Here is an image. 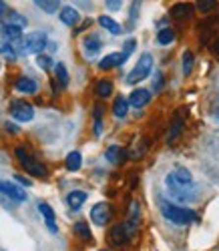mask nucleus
I'll use <instances>...</instances> for the list:
<instances>
[{
    "mask_svg": "<svg viewBox=\"0 0 219 251\" xmlns=\"http://www.w3.org/2000/svg\"><path fill=\"white\" fill-rule=\"evenodd\" d=\"M161 213L167 221L175 223V225H189L193 221H197V215L187 207H181V205H175V203H169V201H161Z\"/></svg>",
    "mask_w": 219,
    "mask_h": 251,
    "instance_id": "nucleus-1",
    "label": "nucleus"
},
{
    "mask_svg": "<svg viewBox=\"0 0 219 251\" xmlns=\"http://www.w3.org/2000/svg\"><path fill=\"white\" fill-rule=\"evenodd\" d=\"M49 45V38L45 32H30L27 34L25 38H20L16 40V43H12V47L20 52H25V54H38L40 50H45Z\"/></svg>",
    "mask_w": 219,
    "mask_h": 251,
    "instance_id": "nucleus-2",
    "label": "nucleus"
},
{
    "mask_svg": "<svg viewBox=\"0 0 219 251\" xmlns=\"http://www.w3.org/2000/svg\"><path fill=\"white\" fill-rule=\"evenodd\" d=\"M16 157H18V161H20V165L25 167V171L28 173V175H32V177H47L49 175V171H47V167L42 165L40 161H36L32 155H28V151L25 149V147H16Z\"/></svg>",
    "mask_w": 219,
    "mask_h": 251,
    "instance_id": "nucleus-3",
    "label": "nucleus"
},
{
    "mask_svg": "<svg viewBox=\"0 0 219 251\" xmlns=\"http://www.w3.org/2000/svg\"><path fill=\"white\" fill-rule=\"evenodd\" d=\"M151 71H153V56H151L149 52H145V54H141V58L137 60L135 69L127 75V85H137V82L145 80V78L151 75Z\"/></svg>",
    "mask_w": 219,
    "mask_h": 251,
    "instance_id": "nucleus-4",
    "label": "nucleus"
},
{
    "mask_svg": "<svg viewBox=\"0 0 219 251\" xmlns=\"http://www.w3.org/2000/svg\"><path fill=\"white\" fill-rule=\"evenodd\" d=\"M165 185H167V189H169V193L177 199V201H193L195 199V187L193 185H181V183H177L171 175H167V179H165Z\"/></svg>",
    "mask_w": 219,
    "mask_h": 251,
    "instance_id": "nucleus-5",
    "label": "nucleus"
},
{
    "mask_svg": "<svg viewBox=\"0 0 219 251\" xmlns=\"http://www.w3.org/2000/svg\"><path fill=\"white\" fill-rule=\"evenodd\" d=\"M0 193H4L14 203H25L28 199V195H27V191L23 189V187H20L18 183H12V181H0Z\"/></svg>",
    "mask_w": 219,
    "mask_h": 251,
    "instance_id": "nucleus-6",
    "label": "nucleus"
},
{
    "mask_svg": "<svg viewBox=\"0 0 219 251\" xmlns=\"http://www.w3.org/2000/svg\"><path fill=\"white\" fill-rule=\"evenodd\" d=\"M10 115L18 123H28V121L34 119V109L30 107L28 102H25V100H14L10 104Z\"/></svg>",
    "mask_w": 219,
    "mask_h": 251,
    "instance_id": "nucleus-7",
    "label": "nucleus"
},
{
    "mask_svg": "<svg viewBox=\"0 0 219 251\" xmlns=\"http://www.w3.org/2000/svg\"><path fill=\"white\" fill-rule=\"evenodd\" d=\"M111 215H113L111 205L105 203V201L93 205V209H91V221L95 225H99V227H105L109 221H111Z\"/></svg>",
    "mask_w": 219,
    "mask_h": 251,
    "instance_id": "nucleus-8",
    "label": "nucleus"
},
{
    "mask_svg": "<svg viewBox=\"0 0 219 251\" xmlns=\"http://www.w3.org/2000/svg\"><path fill=\"white\" fill-rule=\"evenodd\" d=\"M38 211H40L42 219H45L49 231H51V233H56L58 227H56V215H55V211H53V207H51L49 203H38Z\"/></svg>",
    "mask_w": 219,
    "mask_h": 251,
    "instance_id": "nucleus-9",
    "label": "nucleus"
},
{
    "mask_svg": "<svg viewBox=\"0 0 219 251\" xmlns=\"http://www.w3.org/2000/svg\"><path fill=\"white\" fill-rule=\"evenodd\" d=\"M103 49V43H101V38L97 36V34H89L84 40H82V50H84V56H89V58H93V56H97L99 54V50Z\"/></svg>",
    "mask_w": 219,
    "mask_h": 251,
    "instance_id": "nucleus-10",
    "label": "nucleus"
},
{
    "mask_svg": "<svg viewBox=\"0 0 219 251\" xmlns=\"http://www.w3.org/2000/svg\"><path fill=\"white\" fill-rule=\"evenodd\" d=\"M127 100H129V107L141 109V107H145V104H149V100H151V93H149L147 89H137V91L131 93V97H129Z\"/></svg>",
    "mask_w": 219,
    "mask_h": 251,
    "instance_id": "nucleus-11",
    "label": "nucleus"
},
{
    "mask_svg": "<svg viewBox=\"0 0 219 251\" xmlns=\"http://www.w3.org/2000/svg\"><path fill=\"white\" fill-rule=\"evenodd\" d=\"M125 62V56L123 52H111V54H107L99 60V69L103 71H109V69H115V67H121Z\"/></svg>",
    "mask_w": 219,
    "mask_h": 251,
    "instance_id": "nucleus-12",
    "label": "nucleus"
},
{
    "mask_svg": "<svg viewBox=\"0 0 219 251\" xmlns=\"http://www.w3.org/2000/svg\"><path fill=\"white\" fill-rule=\"evenodd\" d=\"M105 159L109 163H113V165H123L125 159H127V153L123 147H119V145H111L107 151H105Z\"/></svg>",
    "mask_w": 219,
    "mask_h": 251,
    "instance_id": "nucleus-13",
    "label": "nucleus"
},
{
    "mask_svg": "<svg viewBox=\"0 0 219 251\" xmlns=\"http://www.w3.org/2000/svg\"><path fill=\"white\" fill-rule=\"evenodd\" d=\"M171 16L175 20H189L193 18V6L189 2H177L171 8Z\"/></svg>",
    "mask_w": 219,
    "mask_h": 251,
    "instance_id": "nucleus-14",
    "label": "nucleus"
},
{
    "mask_svg": "<svg viewBox=\"0 0 219 251\" xmlns=\"http://www.w3.org/2000/svg\"><path fill=\"white\" fill-rule=\"evenodd\" d=\"M16 91L18 93H25V95H34L38 91V82L34 78H28V76H20L16 78Z\"/></svg>",
    "mask_w": 219,
    "mask_h": 251,
    "instance_id": "nucleus-15",
    "label": "nucleus"
},
{
    "mask_svg": "<svg viewBox=\"0 0 219 251\" xmlns=\"http://www.w3.org/2000/svg\"><path fill=\"white\" fill-rule=\"evenodd\" d=\"M60 20H62V25L75 26V25H79L81 14H79V10H75L73 6H64V8L60 10Z\"/></svg>",
    "mask_w": 219,
    "mask_h": 251,
    "instance_id": "nucleus-16",
    "label": "nucleus"
},
{
    "mask_svg": "<svg viewBox=\"0 0 219 251\" xmlns=\"http://www.w3.org/2000/svg\"><path fill=\"white\" fill-rule=\"evenodd\" d=\"M183 127H185V123H183L181 115H175V119H173V123H171V127H169V135H167V143H169V145L175 143V139L181 135Z\"/></svg>",
    "mask_w": 219,
    "mask_h": 251,
    "instance_id": "nucleus-17",
    "label": "nucleus"
},
{
    "mask_svg": "<svg viewBox=\"0 0 219 251\" xmlns=\"http://www.w3.org/2000/svg\"><path fill=\"white\" fill-rule=\"evenodd\" d=\"M86 201V193L84 191H71L67 195V205L73 209V211H79V209L84 205Z\"/></svg>",
    "mask_w": 219,
    "mask_h": 251,
    "instance_id": "nucleus-18",
    "label": "nucleus"
},
{
    "mask_svg": "<svg viewBox=\"0 0 219 251\" xmlns=\"http://www.w3.org/2000/svg\"><path fill=\"white\" fill-rule=\"evenodd\" d=\"M2 36L8 40V43H16V40L23 38V28H20V26H14V25H10V23H6V25L2 26Z\"/></svg>",
    "mask_w": 219,
    "mask_h": 251,
    "instance_id": "nucleus-19",
    "label": "nucleus"
},
{
    "mask_svg": "<svg viewBox=\"0 0 219 251\" xmlns=\"http://www.w3.org/2000/svg\"><path fill=\"white\" fill-rule=\"evenodd\" d=\"M99 25H101L105 30H109L111 34H121V25L117 23L115 18H111V16H107V14L99 16Z\"/></svg>",
    "mask_w": 219,
    "mask_h": 251,
    "instance_id": "nucleus-20",
    "label": "nucleus"
},
{
    "mask_svg": "<svg viewBox=\"0 0 219 251\" xmlns=\"http://www.w3.org/2000/svg\"><path fill=\"white\" fill-rule=\"evenodd\" d=\"M129 113V100L125 97H117L115 102H113V115L117 119H125Z\"/></svg>",
    "mask_w": 219,
    "mask_h": 251,
    "instance_id": "nucleus-21",
    "label": "nucleus"
},
{
    "mask_svg": "<svg viewBox=\"0 0 219 251\" xmlns=\"http://www.w3.org/2000/svg\"><path fill=\"white\" fill-rule=\"evenodd\" d=\"M131 237H129V233H127V229H125V225H115L113 227V231H111V241L115 243V245H123V243H127Z\"/></svg>",
    "mask_w": 219,
    "mask_h": 251,
    "instance_id": "nucleus-22",
    "label": "nucleus"
},
{
    "mask_svg": "<svg viewBox=\"0 0 219 251\" xmlns=\"http://www.w3.org/2000/svg\"><path fill=\"white\" fill-rule=\"evenodd\" d=\"M64 165H67V169L69 171H79L81 169V165H82V155L79 153V151H71L69 155H67V159H64Z\"/></svg>",
    "mask_w": 219,
    "mask_h": 251,
    "instance_id": "nucleus-23",
    "label": "nucleus"
},
{
    "mask_svg": "<svg viewBox=\"0 0 219 251\" xmlns=\"http://www.w3.org/2000/svg\"><path fill=\"white\" fill-rule=\"evenodd\" d=\"M171 177L181 185H193V175L189 173V169H185V167H177V169L171 173Z\"/></svg>",
    "mask_w": 219,
    "mask_h": 251,
    "instance_id": "nucleus-24",
    "label": "nucleus"
},
{
    "mask_svg": "<svg viewBox=\"0 0 219 251\" xmlns=\"http://www.w3.org/2000/svg\"><path fill=\"white\" fill-rule=\"evenodd\" d=\"M34 4L40 8V10H45L47 14H55L60 6V0H34Z\"/></svg>",
    "mask_w": 219,
    "mask_h": 251,
    "instance_id": "nucleus-25",
    "label": "nucleus"
},
{
    "mask_svg": "<svg viewBox=\"0 0 219 251\" xmlns=\"http://www.w3.org/2000/svg\"><path fill=\"white\" fill-rule=\"evenodd\" d=\"M55 73H56V82H60V87H69V71L62 62L55 65Z\"/></svg>",
    "mask_w": 219,
    "mask_h": 251,
    "instance_id": "nucleus-26",
    "label": "nucleus"
},
{
    "mask_svg": "<svg viewBox=\"0 0 219 251\" xmlns=\"http://www.w3.org/2000/svg\"><path fill=\"white\" fill-rule=\"evenodd\" d=\"M97 95H99L101 99L111 97V95H113V82H111V80H107V78L99 80V82H97Z\"/></svg>",
    "mask_w": 219,
    "mask_h": 251,
    "instance_id": "nucleus-27",
    "label": "nucleus"
},
{
    "mask_svg": "<svg viewBox=\"0 0 219 251\" xmlns=\"http://www.w3.org/2000/svg\"><path fill=\"white\" fill-rule=\"evenodd\" d=\"M0 54L6 56L8 60H14V58L18 56L16 49L12 47V43H8V40H0Z\"/></svg>",
    "mask_w": 219,
    "mask_h": 251,
    "instance_id": "nucleus-28",
    "label": "nucleus"
},
{
    "mask_svg": "<svg viewBox=\"0 0 219 251\" xmlns=\"http://www.w3.org/2000/svg\"><path fill=\"white\" fill-rule=\"evenodd\" d=\"M75 233H77L79 237L86 239V241H91V239H93L91 229H89V225H86L84 221H77V223H75Z\"/></svg>",
    "mask_w": 219,
    "mask_h": 251,
    "instance_id": "nucleus-29",
    "label": "nucleus"
},
{
    "mask_svg": "<svg viewBox=\"0 0 219 251\" xmlns=\"http://www.w3.org/2000/svg\"><path fill=\"white\" fill-rule=\"evenodd\" d=\"M173 40H175L173 28H161V30L157 32V43H159V45H171Z\"/></svg>",
    "mask_w": 219,
    "mask_h": 251,
    "instance_id": "nucleus-30",
    "label": "nucleus"
},
{
    "mask_svg": "<svg viewBox=\"0 0 219 251\" xmlns=\"http://www.w3.org/2000/svg\"><path fill=\"white\" fill-rule=\"evenodd\" d=\"M6 16H8V23H10V25L20 26V28H25V26H27V18H25L23 14H18V12L8 10V12H6Z\"/></svg>",
    "mask_w": 219,
    "mask_h": 251,
    "instance_id": "nucleus-31",
    "label": "nucleus"
},
{
    "mask_svg": "<svg viewBox=\"0 0 219 251\" xmlns=\"http://www.w3.org/2000/svg\"><path fill=\"white\" fill-rule=\"evenodd\" d=\"M36 65H38L42 71H51V69L55 67V62H53V58L47 56V54H38V56H36Z\"/></svg>",
    "mask_w": 219,
    "mask_h": 251,
    "instance_id": "nucleus-32",
    "label": "nucleus"
},
{
    "mask_svg": "<svg viewBox=\"0 0 219 251\" xmlns=\"http://www.w3.org/2000/svg\"><path fill=\"white\" fill-rule=\"evenodd\" d=\"M215 6H217V0H197V8H199V12H203V14L211 12Z\"/></svg>",
    "mask_w": 219,
    "mask_h": 251,
    "instance_id": "nucleus-33",
    "label": "nucleus"
},
{
    "mask_svg": "<svg viewBox=\"0 0 219 251\" xmlns=\"http://www.w3.org/2000/svg\"><path fill=\"white\" fill-rule=\"evenodd\" d=\"M137 49V40L135 38H129L127 43H125V47H123V56H125V60L133 54V50Z\"/></svg>",
    "mask_w": 219,
    "mask_h": 251,
    "instance_id": "nucleus-34",
    "label": "nucleus"
},
{
    "mask_svg": "<svg viewBox=\"0 0 219 251\" xmlns=\"http://www.w3.org/2000/svg\"><path fill=\"white\" fill-rule=\"evenodd\" d=\"M139 8H141V0H133V8L129 12V25H135V20L139 16Z\"/></svg>",
    "mask_w": 219,
    "mask_h": 251,
    "instance_id": "nucleus-35",
    "label": "nucleus"
},
{
    "mask_svg": "<svg viewBox=\"0 0 219 251\" xmlns=\"http://www.w3.org/2000/svg\"><path fill=\"white\" fill-rule=\"evenodd\" d=\"M191 69H193V54L191 52H185L183 54V75L187 76L191 73Z\"/></svg>",
    "mask_w": 219,
    "mask_h": 251,
    "instance_id": "nucleus-36",
    "label": "nucleus"
},
{
    "mask_svg": "<svg viewBox=\"0 0 219 251\" xmlns=\"http://www.w3.org/2000/svg\"><path fill=\"white\" fill-rule=\"evenodd\" d=\"M105 2H107V8L111 10V12H117L123 6V0H105Z\"/></svg>",
    "mask_w": 219,
    "mask_h": 251,
    "instance_id": "nucleus-37",
    "label": "nucleus"
},
{
    "mask_svg": "<svg viewBox=\"0 0 219 251\" xmlns=\"http://www.w3.org/2000/svg\"><path fill=\"white\" fill-rule=\"evenodd\" d=\"M0 205L6 207V209H14V205H16V203H14L12 199H8L4 193H0Z\"/></svg>",
    "mask_w": 219,
    "mask_h": 251,
    "instance_id": "nucleus-38",
    "label": "nucleus"
},
{
    "mask_svg": "<svg viewBox=\"0 0 219 251\" xmlns=\"http://www.w3.org/2000/svg\"><path fill=\"white\" fill-rule=\"evenodd\" d=\"M14 179H16V183H18V185H25V187H30V185H32V183H30L28 179H25L23 175H14Z\"/></svg>",
    "mask_w": 219,
    "mask_h": 251,
    "instance_id": "nucleus-39",
    "label": "nucleus"
},
{
    "mask_svg": "<svg viewBox=\"0 0 219 251\" xmlns=\"http://www.w3.org/2000/svg\"><path fill=\"white\" fill-rule=\"evenodd\" d=\"M161 87H163V75L157 73L155 75V91H161Z\"/></svg>",
    "mask_w": 219,
    "mask_h": 251,
    "instance_id": "nucleus-40",
    "label": "nucleus"
},
{
    "mask_svg": "<svg viewBox=\"0 0 219 251\" xmlns=\"http://www.w3.org/2000/svg\"><path fill=\"white\" fill-rule=\"evenodd\" d=\"M6 12H8L6 2H4V0H0V18H4V16H6Z\"/></svg>",
    "mask_w": 219,
    "mask_h": 251,
    "instance_id": "nucleus-41",
    "label": "nucleus"
},
{
    "mask_svg": "<svg viewBox=\"0 0 219 251\" xmlns=\"http://www.w3.org/2000/svg\"><path fill=\"white\" fill-rule=\"evenodd\" d=\"M6 129H8L10 133H18V127H14V125H8V123H6Z\"/></svg>",
    "mask_w": 219,
    "mask_h": 251,
    "instance_id": "nucleus-42",
    "label": "nucleus"
},
{
    "mask_svg": "<svg viewBox=\"0 0 219 251\" xmlns=\"http://www.w3.org/2000/svg\"><path fill=\"white\" fill-rule=\"evenodd\" d=\"M213 117H215V121H217V123H219V107H217V111H215V113H213Z\"/></svg>",
    "mask_w": 219,
    "mask_h": 251,
    "instance_id": "nucleus-43",
    "label": "nucleus"
},
{
    "mask_svg": "<svg viewBox=\"0 0 219 251\" xmlns=\"http://www.w3.org/2000/svg\"><path fill=\"white\" fill-rule=\"evenodd\" d=\"M101 251H105V249H101Z\"/></svg>",
    "mask_w": 219,
    "mask_h": 251,
    "instance_id": "nucleus-44",
    "label": "nucleus"
}]
</instances>
